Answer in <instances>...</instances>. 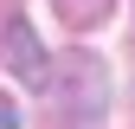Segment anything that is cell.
<instances>
[{
  "label": "cell",
  "instance_id": "obj_1",
  "mask_svg": "<svg viewBox=\"0 0 135 129\" xmlns=\"http://www.w3.org/2000/svg\"><path fill=\"white\" fill-rule=\"evenodd\" d=\"M52 110L58 123H103L109 116V77H103V58L90 52H64L52 58Z\"/></svg>",
  "mask_w": 135,
  "mask_h": 129
},
{
  "label": "cell",
  "instance_id": "obj_2",
  "mask_svg": "<svg viewBox=\"0 0 135 129\" xmlns=\"http://www.w3.org/2000/svg\"><path fill=\"white\" fill-rule=\"evenodd\" d=\"M0 64H7V71L20 77L26 90H45V84H52V71H45L52 58H45V45H39V32H32V20H26L20 7L7 13V45H0Z\"/></svg>",
  "mask_w": 135,
  "mask_h": 129
},
{
  "label": "cell",
  "instance_id": "obj_3",
  "mask_svg": "<svg viewBox=\"0 0 135 129\" xmlns=\"http://www.w3.org/2000/svg\"><path fill=\"white\" fill-rule=\"evenodd\" d=\"M52 7L64 13V26H97V20H109V7H116V0H52Z\"/></svg>",
  "mask_w": 135,
  "mask_h": 129
},
{
  "label": "cell",
  "instance_id": "obj_4",
  "mask_svg": "<svg viewBox=\"0 0 135 129\" xmlns=\"http://www.w3.org/2000/svg\"><path fill=\"white\" fill-rule=\"evenodd\" d=\"M26 116H20V110H13V103H0V129H20Z\"/></svg>",
  "mask_w": 135,
  "mask_h": 129
}]
</instances>
